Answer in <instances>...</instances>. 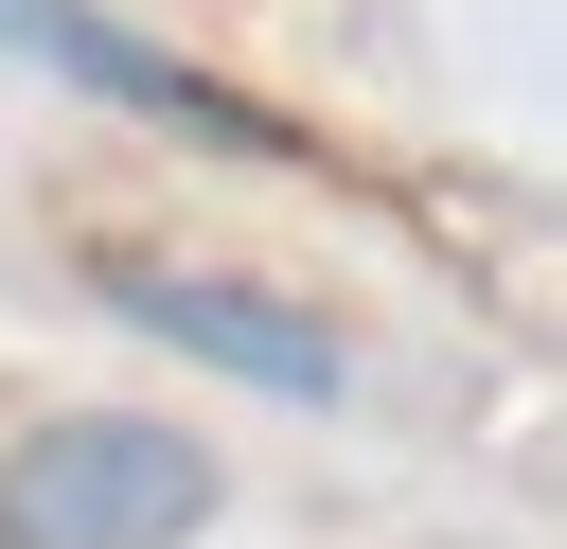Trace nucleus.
Instances as JSON below:
<instances>
[{"mask_svg":"<svg viewBox=\"0 0 567 549\" xmlns=\"http://www.w3.org/2000/svg\"><path fill=\"white\" fill-rule=\"evenodd\" d=\"M230 514V460L159 407H53L0 443V549H195Z\"/></svg>","mask_w":567,"mask_h":549,"instance_id":"f257e3e1","label":"nucleus"},{"mask_svg":"<svg viewBox=\"0 0 567 549\" xmlns=\"http://www.w3.org/2000/svg\"><path fill=\"white\" fill-rule=\"evenodd\" d=\"M89 301H106V319H142V336H159V354H195V372H248L266 407H337V390H354V336H337L319 301H284V283L89 248Z\"/></svg>","mask_w":567,"mask_h":549,"instance_id":"f03ea898","label":"nucleus"},{"mask_svg":"<svg viewBox=\"0 0 567 549\" xmlns=\"http://www.w3.org/2000/svg\"><path fill=\"white\" fill-rule=\"evenodd\" d=\"M0 53H35V71H71V89H106V106L177 124V142H230V159H301V124H266V106H248V89H213L195 53L124 35L106 0H0Z\"/></svg>","mask_w":567,"mask_h":549,"instance_id":"7ed1b4c3","label":"nucleus"}]
</instances>
